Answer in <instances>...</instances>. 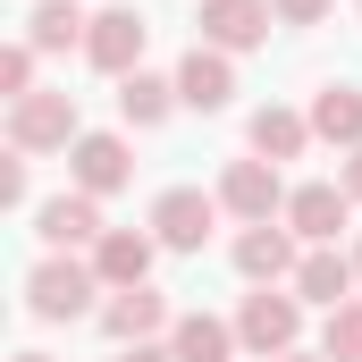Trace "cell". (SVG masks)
<instances>
[{"label": "cell", "instance_id": "1", "mask_svg": "<svg viewBox=\"0 0 362 362\" xmlns=\"http://www.w3.org/2000/svg\"><path fill=\"white\" fill-rule=\"evenodd\" d=\"M101 270H93V253H42L34 270H25V312L34 320H85L101 312Z\"/></svg>", "mask_w": 362, "mask_h": 362}, {"label": "cell", "instance_id": "3", "mask_svg": "<svg viewBox=\"0 0 362 362\" xmlns=\"http://www.w3.org/2000/svg\"><path fill=\"white\" fill-rule=\"evenodd\" d=\"M76 135H85V118H76V93H25V101H8V152H76Z\"/></svg>", "mask_w": 362, "mask_h": 362}, {"label": "cell", "instance_id": "18", "mask_svg": "<svg viewBox=\"0 0 362 362\" xmlns=\"http://www.w3.org/2000/svg\"><path fill=\"white\" fill-rule=\"evenodd\" d=\"M169 346H177V362H236V320H219V312H177Z\"/></svg>", "mask_w": 362, "mask_h": 362}, {"label": "cell", "instance_id": "9", "mask_svg": "<svg viewBox=\"0 0 362 362\" xmlns=\"http://www.w3.org/2000/svg\"><path fill=\"white\" fill-rule=\"evenodd\" d=\"M127 177H135V144H127L118 127H85V135H76V152H68V185L110 202Z\"/></svg>", "mask_w": 362, "mask_h": 362}, {"label": "cell", "instance_id": "19", "mask_svg": "<svg viewBox=\"0 0 362 362\" xmlns=\"http://www.w3.org/2000/svg\"><path fill=\"white\" fill-rule=\"evenodd\" d=\"M85 34H93V17L76 0H34L25 8V42L34 51H85Z\"/></svg>", "mask_w": 362, "mask_h": 362}, {"label": "cell", "instance_id": "23", "mask_svg": "<svg viewBox=\"0 0 362 362\" xmlns=\"http://www.w3.org/2000/svg\"><path fill=\"white\" fill-rule=\"evenodd\" d=\"M0 202L8 211H34V152H8L0 160Z\"/></svg>", "mask_w": 362, "mask_h": 362}, {"label": "cell", "instance_id": "22", "mask_svg": "<svg viewBox=\"0 0 362 362\" xmlns=\"http://www.w3.org/2000/svg\"><path fill=\"white\" fill-rule=\"evenodd\" d=\"M34 59H42V51H34L25 34H17V42L0 51V93H8V101H25V93H42V85H34Z\"/></svg>", "mask_w": 362, "mask_h": 362}, {"label": "cell", "instance_id": "16", "mask_svg": "<svg viewBox=\"0 0 362 362\" xmlns=\"http://www.w3.org/2000/svg\"><path fill=\"white\" fill-rule=\"evenodd\" d=\"M245 144H253V160H303L320 135H312V118H303V110H286V101H262V110L245 118Z\"/></svg>", "mask_w": 362, "mask_h": 362}, {"label": "cell", "instance_id": "25", "mask_svg": "<svg viewBox=\"0 0 362 362\" xmlns=\"http://www.w3.org/2000/svg\"><path fill=\"white\" fill-rule=\"evenodd\" d=\"M118 362H177V346H169V337H152V346H118Z\"/></svg>", "mask_w": 362, "mask_h": 362}, {"label": "cell", "instance_id": "29", "mask_svg": "<svg viewBox=\"0 0 362 362\" xmlns=\"http://www.w3.org/2000/svg\"><path fill=\"white\" fill-rule=\"evenodd\" d=\"M354 278H362V228H354Z\"/></svg>", "mask_w": 362, "mask_h": 362}, {"label": "cell", "instance_id": "27", "mask_svg": "<svg viewBox=\"0 0 362 362\" xmlns=\"http://www.w3.org/2000/svg\"><path fill=\"white\" fill-rule=\"evenodd\" d=\"M8 362H59V354H42V346H25V354H8Z\"/></svg>", "mask_w": 362, "mask_h": 362}, {"label": "cell", "instance_id": "4", "mask_svg": "<svg viewBox=\"0 0 362 362\" xmlns=\"http://www.w3.org/2000/svg\"><path fill=\"white\" fill-rule=\"evenodd\" d=\"M144 228L160 236V253H202L211 228H219V194H202V185H160L152 211H144Z\"/></svg>", "mask_w": 362, "mask_h": 362}, {"label": "cell", "instance_id": "11", "mask_svg": "<svg viewBox=\"0 0 362 362\" xmlns=\"http://www.w3.org/2000/svg\"><path fill=\"white\" fill-rule=\"evenodd\" d=\"M286 228L303 236V245H337L346 228H354V194L329 177H303L295 194H286Z\"/></svg>", "mask_w": 362, "mask_h": 362}, {"label": "cell", "instance_id": "12", "mask_svg": "<svg viewBox=\"0 0 362 362\" xmlns=\"http://www.w3.org/2000/svg\"><path fill=\"white\" fill-rule=\"evenodd\" d=\"M312 312H337V303H354L362 278H354V253H337V245H303V262H295V278H286Z\"/></svg>", "mask_w": 362, "mask_h": 362}, {"label": "cell", "instance_id": "7", "mask_svg": "<svg viewBox=\"0 0 362 362\" xmlns=\"http://www.w3.org/2000/svg\"><path fill=\"white\" fill-rule=\"evenodd\" d=\"M228 262L245 286H286L295 262H303V236L286 228V219H262V228H236V245H228Z\"/></svg>", "mask_w": 362, "mask_h": 362}, {"label": "cell", "instance_id": "26", "mask_svg": "<svg viewBox=\"0 0 362 362\" xmlns=\"http://www.w3.org/2000/svg\"><path fill=\"white\" fill-rule=\"evenodd\" d=\"M337 185H346V194L362 202V152H346V169H337Z\"/></svg>", "mask_w": 362, "mask_h": 362}, {"label": "cell", "instance_id": "8", "mask_svg": "<svg viewBox=\"0 0 362 362\" xmlns=\"http://www.w3.org/2000/svg\"><path fill=\"white\" fill-rule=\"evenodd\" d=\"M144 42H152V17L144 8H93V34H85V68H101V76H135L144 68Z\"/></svg>", "mask_w": 362, "mask_h": 362}, {"label": "cell", "instance_id": "5", "mask_svg": "<svg viewBox=\"0 0 362 362\" xmlns=\"http://www.w3.org/2000/svg\"><path fill=\"white\" fill-rule=\"evenodd\" d=\"M286 194H295V185L278 177V160H253V152H245V160H228V169H219V211H228V219H245V228L286 219Z\"/></svg>", "mask_w": 362, "mask_h": 362}, {"label": "cell", "instance_id": "20", "mask_svg": "<svg viewBox=\"0 0 362 362\" xmlns=\"http://www.w3.org/2000/svg\"><path fill=\"white\" fill-rule=\"evenodd\" d=\"M169 110H185V101H177V76H152V68L118 76V118H127V127H160Z\"/></svg>", "mask_w": 362, "mask_h": 362}, {"label": "cell", "instance_id": "14", "mask_svg": "<svg viewBox=\"0 0 362 362\" xmlns=\"http://www.w3.org/2000/svg\"><path fill=\"white\" fill-rule=\"evenodd\" d=\"M177 101H185V110H202V118L228 110V101H236V59L211 51V42H194V51L177 59Z\"/></svg>", "mask_w": 362, "mask_h": 362}, {"label": "cell", "instance_id": "28", "mask_svg": "<svg viewBox=\"0 0 362 362\" xmlns=\"http://www.w3.org/2000/svg\"><path fill=\"white\" fill-rule=\"evenodd\" d=\"M278 362H329V354H303V346H295V354H278Z\"/></svg>", "mask_w": 362, "mask_h": 362}, {"label": "cell", "instance_id": "17", "mask_svg": "<svg viewBox=\"0 0 362 362\" xmlns=\"http://www.w3.org/2000/svg\"><path fill=\"white\" fill-rule=\"evenodd\" d=\"M303 118H312V135H320V144H337V152H362V85H320Z\"/></svg>", "mask_w": 362, "mask_h": 362}, {"label": "cell", "instance_id": "10", "mask_svg": "<svg viewBox=\"0 0 362 362\" xmlns=\"http://www.w3.org/2000/svg\"><path fill=\"white\" fill-rule=\"evenodd\" d=\"M34 236H42V253H93L110 228H101V194H51V202H34Z\"/></svg>", "mask_w": 362, "mask_h": 362}, {"label": "cell", "instance_id": "24", "mask_svg": "<svg viewBox=\"0 0 362 362\" xmlns=\"http://www.w3.org/2000/svg\"><path fill=\"white\" fill-rule=\"evenodd\" d=\"M278 25H320V17H337V0H270Z\"/></svg>", "mask_w": 362, "mask_h": 362}, {"label": "cell", "instance_id": "13", "mask_svg": "<svg viewBox=\"0 0 362 362\" xmlns=\"http://www.w3.org/2000/svg\"><path fill=\"white\" fill-rule=\"evenodd\" d=\"M270 25H278L270 0H202V42L228 51V59H236V51H262Z\"/></svg>", "mask_w": 362, "mask_h": 362}, {"label": "cell", "instance_id": "30", "mask_svg": "<svg viewBox=\"0 0 362 362\" xmlns=\"http://www.w3.org/2000/svg\"><path fill=\"white\" fill-rule=\"evenodd\" d=\"M354 17H362V0H354Z\"/></svg>", "mask_w": 362, "mask_h": 362}, {"label": "cell", "instance_id": "6", "mask_svg": "<svg viewBox=\"0 0 362 362\" xmlns=\"http://www.w3.org/2000/svg\"><path fill=\"white\" fill-rule=\"evenodd\" d=\"M93 320H101V337H110V346H152V337H169V329H177V312H169V295H160L152 278H144V286L101 295V312H93Z\"/></svg>", "mask_w": 362, "mask_h": 362}, {"label": "cell", "instance_id": "2", "mask_svg": "<svg viewBox=\"0 0 362 362\" xmlns=\"http://www.w3.org/2000/svg\"><path fill=\"white\" fill-rule=\"evenodd\" d=\"M303 312H312V303H303L295 286H253V295L236 303V346L253 362L295 354V346H303Z\"/></svg>", "mask_w": 362, "mask_h": 362}, {"label": "cell", "instance_id": "21", "mask_svg": "<svg viewBox=\"0 0 362 362\" xmlns=\"http://www.w3.org/2000/svg\"><path fill=\"white\" fill-rule=\"evenodd\" d=\"M320 354H329V362H362V295L320 320Z\"/></svg>", "mask_w": 362, "mask_h": 362}, {"label": "cell", "instance_id": "15", "mask_svg": "<svg viewBox=\"0 0 362 362\" xmlns=\"http://www.w3.org/2000/svg\"><path fill=\"white\" fill-rule=\"evenodd\" d=\"M152 262H160V236H152V228H110V236L93 245V270H101L110 295H118V286H144Z\"/></svg>", "mask_w": 362, "mask_h": 362}]
</instances>
